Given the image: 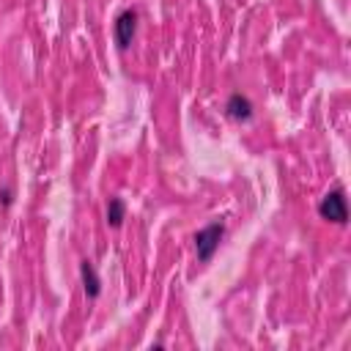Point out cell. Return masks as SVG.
I'll list each match as a JSON object with an SVG mask.
<instances>
[{
    "label": "cell",
    "instance_id": "8992f818",
    "mask_svg": "<svg viewBox=\"0 0 351 351\" xmlns=\"http://www.w3.org/2000/svg\"><path fill=\"white\" fill-rule=\"evenodd\" d=\"M123 217H126L123 197H110V203H107V225L110 228H121L123 225Z\"/></svg>",
    "mask_w": 351,
    "mask_h": 351
},
{
    "label": "cell",
    "instance_id": "6da1fadb",
    "mask_svg": "<svg viewBox=\"0 0 351 351\" xmlns=\"http://www.w3.org/2000/svg\"><path fill=\"white\" fill-rule=\"evenodd\" d=\"M222 236H225V225H222L219 219L208 222L206 228H200V230L195 233V255H197L200 263H208V261L214 258V252L219 250Z\"/></svg>",
    "mask_w": 351,
    "mask_h": 351
},
{
    "label": "cell",
    "instance_id": "7a4b0ae2",
    "mask_svg": "<svg viewBox=\"0 0 351 351\" xmlns=\"http://www.w3.org/2000/svg\"><path fill=\"white\" fill-rule=\"evenodd\" d=\"M318 214L321 219L326 222H335V225H346L348 222V203H346V189L343 186H335L332 192H326L318 203Z\"/></svg>",
    "mask_w": 351,
    "mask_h": 351
},
{
    "label": "cell",
    "instance_id": "52a82bcc",
    "mask_svg": "<svg viewBox=\"0 0 351 351\" xmlns=\"http://www.w3.org/2000/svg\"><path fill=\"white\" fill-rule=\"evenodd\" d=\"M0 200H3V206H5V208H8V206H11V203H14V192H11V189H8V186H3V189H0Z\"/></svg>",
    "mask_w": 351,
    "mask_h": 351
},
{
    "label": "cell",
    "instance_id": "3957f363",
    "mask_svg": "<svg viewBox=\"0 0 351 351\" xmlns=\"http://www.w3.org/2000/svg\"><path fill=\"white\" fill-rule=\"evenodd\" d=\"M134 33H137V11L134 8H123L112 22V36H115L118 49H129Z\"/></svg>",
    "mask_w": 351,
    "mask_h": 351
},
{
    "label": "cell",
    "instance_id": "277c9868",
    "mask_svg": "<svg viewBox=\"0 0 351 351\" xmlns=\"http://www.w3.org/2000/svg\"><path fill=\"white\" fill-rule=\"evenodd\" d=\"M225 112H228V118L244 123V121H250L255 115V107H252V101L244 93H230L228 101H225Z\"/></svg>",
    "mask_w": 351,
    "mask_h": 351
},
{
    "label": "cell",
    "instance_id": "5b68a950",
    "mask_svg": "<svg viewBox=\"0 0 351 351\" xmlns=\"http://www.w3.org/2000/svg\"><path fill=\"white\" fill-rule=\"evenodd\" d=\"M80 280H82V288H85L88 299H96L101 293V280H99L90 261H80Z\"/></svg>",
    "mask_w": 351,
    "mask_h": 351
}]
</instances>
